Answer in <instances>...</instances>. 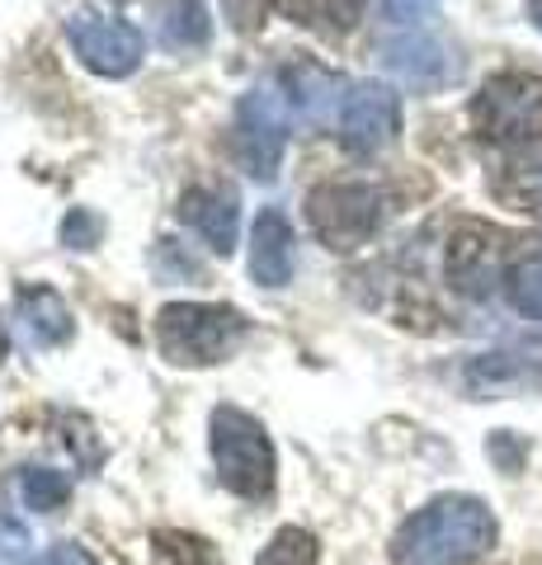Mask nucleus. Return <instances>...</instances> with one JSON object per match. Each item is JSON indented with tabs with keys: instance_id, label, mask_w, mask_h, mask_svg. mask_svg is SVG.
Returning a JSON list of instances; mask_svg holds the SVG:
<instances>
[{
	"instance_id": "obj_6",
	"label": "nucleus",
	"mask_w": 542,
	"mask_h": 565,
	"mask_svg": "<svg viewBox=\"0 0 542 565\" xmlns=\"http://www.w3.org/2000/svg\"><path fill=\"white\" fill-rule=\"evenodd\" d=\"M288 109L274 90H251L236 104V122H232V151L241 170L251 180L269 184L278 166H284V147H288Z\"/></svg>"
},
{
	"instance_id": "obj_24",
	"label": "nucleus",
	"mask_w": 542,
	"mask_h": 565,
	"mask_svg": "<svg viewBox=\"0 0 542 565\" xmlns=\"http://www.w3.org/2000/svg\"><path fill=\"white\" fill-rule=\"evenodd\" d=\"M0 565H29V533L14 519L0 523Z\"/></svg>"
},
{
	"instance_id": "obj_11",
	"label": "nucleus",
	"mask_w": 542,
	"mask_h": 565,
	"mask_svg": "<svg viewBox=\"0 0 542 565\" xmlns=\"http://www.w3.org/2000/svg\"><path fill=\"white\" fill-rule=\"evenodd\" d=\"M293 255H297V236L293 222L278 207H265L251 226V278L259 288H284L293 278Z\"/></svg>"
},
{
	"instance_id": "obj_3",
	"label": "nucleus",
	"mask_w": 542,
	"mask_h": 565,
	"mask_svg": "<svg viewBox=\"0 0 542 565\" xmlns=\"http://www.w3.org/2000/svg\"><path fill=\"white\" fill-rule=\"evenodd\" d=\"M208 448H213L217 481L232 494L265 500L274 490V444L255 415L232 411V405L213 411V419H208Z\"/></svg>"
},
{
	"instance_id": "obj_10",
	"label": "nucleus",
	"mask_w": 542,
	"mask_h": 565,
	"mask_svg": "<svg viewBox=\"0 0 542 565\" xmlns=\"http://www.w3.org/2000/svg\"><path fill=\"white\" fill-rule=\"evenodd\" d=\"M340 90H344V81L330 76L321 66H311V62L284 71V109L293 122H302V128H326L349 99Z\"/></svg>"
},
{
	"instance_id": "obj_4",
	"label": "nucleus",
	"mask_w": 542,
	"mask_h": 565,
	"mask_svg": "<svg viewBox=\"0 0 542 565\" xmlns=\"http://www.w3.org/2000/svg\"><path fill=\"white\" fill-rule=\"evenodd\" d=\"M387 217V193L378 184H321L307 199V222L330 250H359Z\"/></svg>"
},
{
	"instance_id": "obj_22",
	"label": "nucleus",
	"mask_w": 542,
	"mask_h": 565,
	"mask_svg": "<svg viewBox=\"0 0 542 565\" xmlns=\"http://www.w3.org/2000/svg\"><path fill=\"white\" fill-rule=\"evenodd\" d=\"M57 236H62V245H72V250H95L99 236H104V222L95 217L91 207H72L62 217V232Z\"/></svg>"
},
{
	"instance_id": "obj_2",
	"label": "nucleus",
	"mask_w": 542,
	"mask_h": 565,
	"mask_svg": "<svg viewBox=\"0 0 542 565\" xmlns=\"http://www.w3.org/2000/svg\"><path fill=\"white\" fill-rule=\"evenodd\" d=\"M251 321L236 307L222 302H170L156 316V344L170 363L180 367H208L222 363L246 344Z\"/></svg>"
},
{
	"instance_id": "obj_12",
	"label": "nucleus",
	"mask_w": 542,
	"mask_h": 565,
	"mask_svg": "<svg viewBox=\"0 0 542 565\" xmlns=\"http://www.w3.org/2000/svg\"><path fill=\"white\" fill-rule=\"evenodd\" d=\"M180 217L213 245L217 255H226L236 245V226H241V203L226 184H199L180 199Z\"/></svg>"
},
{
	"instance_id": "obj_19",
	"label": "nucleus",
	"mask_w": 542,
	"mask_h": 565,
	"mask_svg": "<svg viewBox=\"0 0 542 565\" xmlns=\"http://www.w3.org/2000/svg\"><path fill=\"white\" fill-rule=\"evenodd\" d=\"M20 494H24V504L33 509V514H52V509L66 504L72 486H66V476L52 471V467H29L20 476Z\"/></svg>"
},
{
	"instance_id": "obj_18",
	"label": "nucleus",
	"mask_w": 542,
	"mask_h": 565,
	"mask_svg": "<svg viewBox=\"0 0 542 565\" xmlns=\"http://www.w3.org/2000/svg\"><path fill=\"white\" fill-rule=\"evenodd\" d=\"M504 288H510V302L519 316H529V321H542V250L523 255L510 278H504Z\"/></svg>"
},
{
	"instance_id": "obj_13",
	"label": "nucleus",
	"mask_w": 542,
	"mask_h": 565,
	"mask_svg": "<svg viewBox=\"0 0 542 565\" xmlns=\"http://www.w3.org/2000/svg\"><path fill=\"white\" fill-rule=\"evenodd\" d=\"M542 359H529V349H496V353H477L467 363V392L477 396H510L519 386L538 382Z\"/></svg>"
},
{
	"instance_id": "obj_26",
	"label": "nucleus",
	"mask_w": 542,
	"mask_h": 565,
	"mask_svg": "<svg viewBox=\"0 0 542 565\" xmlns=\"http://www.w3.org/2000/svg\"><path fill=\"white\" fill-rule=\"evenodd\" d=\"M529 20L542 29V0H529Z\"/></svg>"
},
{
	"instance_id": "obj_17",
	"label": "nucleus",
	"mask_w": 542,
	"mask_h": 565,
	"mask_svg": "<svg viewBox=\"0 0 542 565\" xmlns=\"http://www.w3.org/2000/svg\"><path fill=\"white\" fill-rule=\"evenodd\" d=\"M297 29H311L321 39H340L363 20V0H278Z\"/></svg>"
},
{
	"instance_id": "obj_20",
	"label": "nucleus",
	"mask_w": 542,
	"mask_h": 565,
	"mask_svg": "<svg viewBox=\"0 0 542 565\" xmlns=\"http://www.w3.org/2000/svg\"><path fill=\"white\" fill-rule=\"evenodd\" d=\"M500 193H504L510 203H519L523 212H538V217H542V156H533V161H519V166L504 170Z\"/></svg>"
},
{
	"instance_id": "obj_15",
	"label": "nucleus",
	"mask_w": 542,
	"mask_h": 565,
	"mask_svg": "<svg viewBox=\"0 0 542 565\" xmlns=\"http://www.w3.org/2000/svg\"><path fill=\"white\" fill-rule=\"evenodd\" d=\"M151 24L156 39L170 52H194L208 43L213 33V14H208L203 0H156L151 6Z\"/></svg>"
},
{
	"instance_id": "obj_8",
	"label": "nucleus",
	"mask_w": 542,
	"mask_h": 565,
	"mask_svg": "<svg viewBox=\"0 0 542 565\" xmlns=\"http://www.w3.org/2000/svg\"><path fill=\"white\" fill-rule=\"evenodd\" d=\"M396 128H401V99H396L392 85L363 81L349 90L344 109H340V141L354 156L382 151L396 137Z\"/></svg>"
},
{
	"instance_id": "obj_25",
	"label": "nucleus",
	"mask_w": 542,
	"mask_h": 565,
	"mask_svg": "<svg viewBox=\"0 0 542 565\" xmlns=\"http://www.w3.org/2000/svg\"><path fill=\"white\" fill-rule=\"evenodd\" d=\"M33 565H95V556L85 552V546H76V542H57V546H47Z\"/></svg>"
},
{
	"instance_id": "obj_16",
	"label": "nucleus",
	"mask_w": 542,
	"mask_h": 565,
	"mask_svg": "<svg viewBox=\"0 0 542 565\" xmlns=\"http://www.w3.org/2000/svg\"><path fill=\"white\" fill-rule=\"evenodd\" d=\"M20 321L29 330V340L33 344H43V349H57L72 340V311H66V302L52 288H24L20 292Z\"/></svg>"
},
{
	"instance_id": "obj_1",
	"label": "nucleus",
	"mask_w": 542,
	"mask_h": 565,
	"mask_svg": "<svg viewBox=\"0 0 542 565\" xmlns=\"http://www.w3.org/2000/svg\"><path fill=\"white\" fill-rule=\"evenodd\" d=\"M496 546L491 509L471 494H444L401 523L392 556L401 565H467Z\"/></svg>"
},
{
	"instance_id": "obj_7",
	"label": "nucleus",
	"mask_w": 542,
	"mask_h": 565,
	"mask_svg": "<svg viewBox=\"0 0 542 565\" xmlns=\"http://www.w3.org/2000/svg\"><path fill=\"white\" fill-rule=\"evenodd\" d=\"M66 39H72V52L81 57V66L95 71V76H104V81L132 76L147 57L142 33H137L132 24H124V20H114V14H99V10H76Z\"/></svg>"
},
{
	"instance_id": "obj_14",
	"label": "nucleus",
	"mask_w": 542,
	"mask_h": 565,
	"mask_svg": "<svg viewBox=\"0 0 542 565\" xmlns=\"http://www.w3.org/2000/svg\"><path fill=\"white\" fill-rule=\"evenodd\" d=\"M496 236L491 232H477V226H467V232L453 241L448 250V278L458 282L467 297H486L496 288V274H500V259H496Z\"/></svg>"
},
{
	"instance_id": "obj_5",
	"label": "nucleus",
	"mask_w": 542,
	"mask_h": 565,
	"mask_svg": "<svg viewBox=\"0 0 542 565\" xmlns=\"http://www.w3.org/2000/svg\"><path fill=\"white\" fill-rule=\"evenodd\" d=\"M471 118H477L481 137L504 141V147L542 141V76H529V71L491 76L471 104Z\"/></svg>"
},
{
	"instance_id": "obj_27",
	"label": "nucleus",
	"mask_w": 542,
	"mask_h": 565,
	"mask_svg": "<svg viewBox=\"0 0 542 565\" xmlns=\"http://www.w3.org/2000/svg\"><path fill=\"white\" fill-rule=\"evenodd\" d=\"M6 353H10V340H6V326H0V363H6Z\"/></svg>"
},
{
	"instance_id": "obj_9",
	"label": "nucleus",
	"mask_w": 542,
	"mask_h": 565,
	"mask_svg": "<svg viewBox=\"0 0 542 565\" xmlns=\"http://www.w3.org/2000/svg\"><path fill=\"white\" fill-rule=\"evenodd\" d=\"M382 62H387L392 76H401L415 90H439L458 76V57H453V47L444 39H434L425 29H411L401 33V39H387L382 43Z\"/></svg>"
},
{
	"instance_id": "obj_23",
	"label": "nucleus",
	"mask_w": 542,
	"mask_h": 565,
	"mask_svg": "<svg viewBox=\"0 0 542 565\" xmlns=\"http://www.w3.org/2000/svg\"><path fill=\"white\" fill-rule=\"evenodd\" d=\"M265 10H269V0H222V14L236 33H255L265 24Z\"/></svg>"
},
{
	"instance_id": "obj_21",
	"label": "nucleus",
	"mask_w": 542,
	"mask_h": 565,
	"mask_svg": "<svg viewBox=\"0 0 542 565\" xmlns=\"http://www.w3.org/2000/svg\"><path fill=\"white\" fill-rule=\"evenodd\" d=\"M259 565H317V542H311L302 527H284V533L265 546Z\"/></svg>"
}]
</instances>
